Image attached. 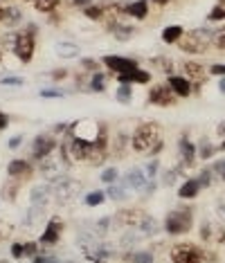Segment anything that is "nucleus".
I'll use <instances>...</instances> for the list:
<instances>
[{"instance_id": "14", "label": "nucleus", "mask_w": 225, "mask_h": 263, "mask_svg": "<svg viewBox=\"0 0 225 263\" xmlns=\"http://www.w3.org/2000/svg\"><path fill=\"white\" fill-rule=\"evenodd\" d=\"M178 148H180V155H182V160H185V164H187V167H192L194 160H196V155H198V148L194 146V142H189L187 137H180Z\"/></svg>"}, {"instance_id": "41", "label": "nucleus", "mask_w": 225, "mask_h": 263, "mask_svg": "<svg viewBox=\"0 0 225 263\" xmlns=\"http://www.w3.org/2000/svg\"><path fill=\"white\" fill-rule=\"evenodd\" d=\"M7 124H9V117H7L5 113H0V131H2V128H5Z\"/></svg>"}, {"instance_id": "30", "label": "nucleus", "mask_w": 225, "mask_h": 263, "mask_svg": "<svg viewBox=\"0 0 225 263\" xmlns=\"http://www.w3.org/2000/svg\"><path fill=\"white\" fill-rule=\"evenodd\" d=\"M115 36L122 38V41H126V38L133 36V27L129 25H122V27H115Z\"/></svg>"}, {"instance_id": "18", "label": "nucleus", "mask_w": 225, "mask_h": 263, "mask_svg": "<svg viewBox=\"0 0 225 263\" xmlns=\"http://www.w3.org/2000/svg\"><path fill=\"white\" fill-rule=\"evenodd\" d=\"M182 34H185V29H182L180 25H169L162 29V41H165L167 45H173V43H178L182 38Z\"/></svg>"}, {"instance_id": "8", "label": "nucleus", "mask_w": 225, "mask_h": 263, "mask_svg": "<svg viewBox=\"0 0 225 263\" xmlns=\"http://www.w3.org/2000/svg\"><path fill=\"white\" fill-rule=\"evenodd\" d=\"M104 65H106L108 70H112V72H117V74L138 70V61H133V58H129V57H115V54L104 57Z\"/></svg>"}, {"instance_id": "13", "label": "nucleus", "mask_w": 225, "mask_h": 263, "mask_svg": "<svg viewBox=\"0 0 225 263\" xmlns=\"http://www.w3.org/2000/svg\"><path fill=\"white\" fill-rule=\"evenodd\" d=\"M59 238H61V221L59 218H52L48 230H45L43 236H41V243H43V245H48V243L54 245V243H59Z\"/></svg>"}, {"instance_id": "43", "label": "nucleus", "mask_w": 225, "mask_h": 263, "mask_svg": "<svg viewBox=\"0 0 225 263\" xmlns=\"http://www.w3.org/2000/svg\"><path fill=\"white\" fill-rule=\"evenodd\" d=\"M90 2V0H72V5H77V7H84L86 9V5Z\"/></svg>"}, {"instance_id": "22", "label": "nucleus", "mask_w": 225, "mask_h": 263, "mask_svg": "<svg viewBox=\"0 0 225 263\" xmlns=\"http://www.w3.org/2000/svg\"><path fill=\"white\" fill-rule=\"evenodd\" d=\"M126 261L129 263H153V254L151 252H133V254H126Z\"/></svg>"}, {"instance_id": "38", "label": "nucleus", "mask_w": 225, "mask_h": 263, "mask_svg": "<svg viewBox=\"0 0 225 263\" xmlns=\"http://www.w3.org/2000/svg\"><path fill=\"white\" fill-rule=\"evenodd\" d=\"M84 68H88V70H97L99 65H97V61H92V58H84Z\"/></svg>"}, {"instance_id": "39", "label": "nucleus", "mask_w": 225, "mask_h": 263, "mask_svg": "<svg viewBox=\"0 0 225 263\" xmlns=\"http://www.w3.org/2000/svg\"><path fill=\"white\" fill-rule=\"evenodd\" d=\"M41 95H43V97H61L63 92H61V90H43Z\"/></svg>"}, {"instance_id": "35", "label": "nucleus", "mask_w": 225, "mask_h": 263, "mask_svg": "<svg viewBox=\"0 0 225 263\" xmlns=\"http://www.w3.org/2000/svg\"><path fill=\"white\" fill-rule=\"evenodd\" d=\"M23 79L21 77H7V79H2V86H21Z\"/></svg>"}, {"instance_id": "21", "label": "nucleus", "mask_w": 225, "mask_h": 263, "mask_svg": "<svg viewBox=\"0 0 225 263\" xmlns=\"http://www.w3.org/2000/svg\"><path fill=\"white\" fill-rule=\"evenodd\" d=\"M126 182H129L131 187H135V189H142V187H144V175H142V171L133 169V171H129V175H126Z\"/></svg>"}, {"instance_id": "47", "label": "nucleus", "mask_w": 225, "mask_h": 263, "mask_svg": "<svg viewBox=\"0 0 225 263\" xmlns=\"http://www.w3.org/2000/svg\"><path fill=\"white\" fill-rule=\"evenodd\" d=\"M219 90H221V92H223V95H225V77H223V79H221V84H219Z\"/></svg>"}, {"instance_id": "15", "label": "nucleus", "mask_w": 225, "mask_h": 263, "mask_svg": "<svg viewBox=\"0 0 225 263\" xmlns=\"http://www.w3.org/2000/svg\"><path fill=\"white\" fill-rule=\"evenodd\" d=\"M124 14H129V16L142 21V18L149 16V2H146V0H135V2H131V5L124 7Z\"/></svg>"}, {"instance_id": "17", "label": "nucleus", "mask_w": 225, "mask_h": 263, "mask_svg": "<svg viewBox=\"0 0 225 263\" xmlns=\"http://www.w3.org/2000/svg\"><path fill=\"white\" fill-rule=\"evenodd\" d=\"M200 189H203V187H200V182L198 180H187V182L182 184L180 189H178V196H180L182 200H189V198H196V196L200 194Z\"/></svg>"}, {"instance_id": "45", "label": "nucleus", "mask_w": 225, "mask_h": 263, "mask_svg": "<svg viewBox=\"0 0 225 263\" xmlns=\"http://www.w3.org/2000/svg\"><path fill=\"white\" fill-rule=\"evenodd\" d=\"M219 137H223V140H225V121L219 126Z\"/></svg>"}, {"instance_id": "12", "label": "nucleus", "mask_w": 225, "mask_h": 263, "mask_svg": "<svg viewBox=\"0 0 225 263\" xmlns=\"http://www.w3.org/2000/svg\"><path fill=\"white\" fill-rule=\"evenodd\" d=\"M117 81L119 84H149L151 81V72L146 70H131V72H124V74H117Z\"/></svg>"}, {"instance_id": "34", "label": "nucleus", "mask_w": 225, "mask_h": 263, "mask_svg": "<svg viewBox=\"0 0 225 263\" xmlns=\"http://www.w3.org/2000/svg\"><path fill=\"white\" fill-rule=\"evenodd\" d=\"M23 254H25V245H23V243H14V245H11V257L21 259Z\"/></svg>"}, {"instance_id": "42", "label": "nucleus", "mask_w": 225, "mask_h": 263, "mask_svg": "<svg viewBox=\"0 0 225 263\" xmlns=\"http://www.w3.org/2000/svg\"><path fill=\"white\" fill-rule=\"evenodd\" d=\"M156 171H158V162H151L149 164V175H151V178L156 175Z\"/></svg>"}, {"instance_id": "16", "label": "nucleus", "mask_w": 225, "mask_h": 263, "mask_svg": "<svg viewBox=\"0 0 225 263\" xmlns=\"http://www.w3.org/2000/svg\"><path fill=\"white\" fill-rule=\"evenodd\" d=\"M7 174H9L11 178H23V175L32 174V167H29L27 160H11L9 167H7Z\"/></svg>"}, {"instance_id": "51", "label": "nucleus", "mask_w": 225, "mask_h": 263, "mask_svg": "<svg viewBox=\"0 0 225 263\" xmlns=\"http://www.w3.org/2000/svg\"><path fill=\"white\" fill-rule=\"evenodd\" d=\"M221 148H223V151H225V140H223V144H221Z\"/></svg>"}, {"instance_id": "4", "label": "nucleus", "mask_w": 225, "mask_h": 263, "mask_svg": "<svg viewBox=\"0 0 225 263\" xmlns=\"http://www.w3.org/2000/svg\"><path fill=\"white\" fill-rule=\"evenodd\" d=\"M169 257L173 263H205V254L198 245L194 243H176L169 250Z\"/></svg>"}, {"instance_id": "6", "label": "nucleus", "mask_w": 225, "mask_h": 263, "mask_svg": "<svg viewBox=\"0 0 225 263\" xmlns=\"http://www.w3.org/2000/svg\"><path fill=\"white\" fill-rule=\"evenodd\" d=\"M102 124H97V121H90V119H81L77 124H72V135L75 140H84V142H95L99 133H102Z\"/></svg>"}, {"instance_id": "19", "label": "nucleus", "mask_w": 225, "mask_h": 263, "mask_svg": "<svg viewBox=\"0 0 225 263\" xmlns=\"http://www.w3.org/2000/svg\"><path fill=\"white\" fill-rule=\"evenodd\" d=\"M119 221H122L126 227H135V225H140V223L144 221V214H142V211H138V209L122 211V214H119Z\"/></svg>"}, {"instance_id": "48", "label": "nucleus", "mask_w": 225, "mask_h": 263, "mask_svg": "<svg viewBox=\"0 0 225 263\" xmlns=\"http://www.w3.org/2000/svg\"><path fill=\"white\" fill-rule=\"evenodd\" d=\"M221 178H223V180H225V164H223V174H221Z\"/></svg>"}, {"instance_id": "11", "label": "nucleus", "mask_w": 225, "mask_h": 263, "mask_svg": "<svg viewBox=\"0 0 225 263\" xmlns=\"http://www.w3.org/2000/svg\"><path fill=\"white\" fill-rule=\"evenodd\" d=\"M167 84L171 86V90L176 92V97H182V99L192 95V90H194V84H192V81H189L187 77H178V74H171Z\"/></svg>"}, {"instance_id": "33", "label": "nucleus", "mask_w": 225, "mask_h": 263, "mask_svg": "<svg viewBox=\"0 0 225 263\" xmlns=\"http://www.w3.org/2000/svg\"><path fill=\"white\" fill-rule=\"evenodd\" d=\"M209 74H214V77H225V63L209 65Z\"/></svg>"}, {"instance_id": "2", "label": "nucleus", "mask_w": 225, "mask_h": 263, "mask_svg": "<svg viewBox=\"0 0 225 263\" xmlns=\"http://www.w3.org/2000/svg\"><path fill=\"white\" fill-rule=\"evenodd\" d=\"M194 225V209L192 207H176L173 211H169L165 218V232L171 236H180L187 234Z\"/></svg>"}, {"instance_id": "52", "label": "nucleus", "mask_w": 225, "mask_h": 263, "mask_svg": "<svg viewBox=\"0 0 225 263\" xmlns=\"http://www.w3.org/2000/svg\"><path fill=\"white\" fill-rule=\"evenodd\" d=\"M0 263H5V261H0Z\"/></svg>"}, {"instance_id": "49", "label": "nucleus", "mask_w": 225, "mask_h": 263, "mask_svg": "<svg viewBox=\"0 0 225 263\" xmlns=\"http://www.w3.org/2000/svg\"><path fill=\"white\" fill-rule=\"evenodd\" d=\"M219 5H221V7H225V0H219Z\"/></svg>"}, {"instance_id": "26", "label": "nucleus", "mask_w": 225, "mask_h": 263, "mask_svg": "<svg viewBox=\"0 0 225 263\" xmlns=\"http://www.w3.org/2000/svg\"><path fill=\"white\" fill-rule=\"evenodd\" d=\"M212 43H214L216 50L225 52V27H221L219 32H214V36H212Z\"/></svg>"}, {"instance_id": "50", "label": "nucleus", "mask_w": 225, "mask_h": 263, "mask_svg": "<svg viewBox=\"0 0 225 263\" xmlns=\"http://www.w3.org/2000/svg\"><path fill=\"white\" fill-rule=\"evenodd\" d=\"M2 16H5V11H2V7H0V18H2Z\"/></svg>"}, {"instance_id": "9", "label": "nucleus", "mask_w": 225, "mask_h": 263, "mask_svg": "<svg viewBox=\"0 0 225 263\" xmlns=\"http://www.w3.org/2000/svg\"><path fill=\"white\" fill-rule=\"evenodd\" d=\"M54 146H56V140H54L52 135H38L36 140H34V144H32L34 158H38V160L48 158L50 153H52Z\"/></svg>"}, {"instance_id": "27", "label": "nucleus", "mask_w": 225, "mask_h": 263, "mask_svg": "<svg viewBox=\"0 0 225 263\" xmlns=\"http://www.w3.org/2000/svg\"><path fill=\"white\" fill-rule=\"evenodd\" d=\"M95 92H102V90H106V77H104L102 72H95V77H92V86H90Z\"/></svg>"}, {"instance_id": "46", "label": "nucleus", "mask_w": 225, "mask_h": 263, "mask_svg": "<svg viewBox=\"0 0 225 263\" xmlns=\"http://www.w3.org/2000/svg\"><path fill=\"white\" fill-rule=\"evenodd\" d=\"M153 2H156V5H169V2H171V0H153Z\"/></svg>"}, {"instance_id": "10", "label": "nucleus", "mask_w": 225, "mask_h": 263, "mask_svg": "<svg viewBox=\"0 0 225 263\" xmlns=\"http://www.w3.org/2000/svg\"><path fill=\"white\" fill-rule=\"evenodd\" d=\"M182 70H185V77H187L192 84H203L207 72H209V70H205V65L198 63V61H185V63H182Z\"/></svg>"}, {"instance_id": "37", "label": "nucleus", "mask_w": 225, "mask_h": 263, "mask_svg": "<svg viewBox=\"0 0 225 263\" xmlns=\"http://www.w3.org/2000/svg\"><path fill=\"white\" fill-rule=\"evenodd\" d=\"M108 196H111V198H115V200H122L124 198L122 189H117V187H111V189H108Z\"/></svg>"}, {"instance_id": "1", "label": "nucleus", "mask_w": 225, "mask_h": 263, "mask_svg": "<svg viewBox=\"0 0 225 263\" xmlns=\"http://www.w3.org/2000/svg\"><path fill=\"white\" fill-rule=\"evenodd\" d=\"M131 146L135 153H151L156 155L162 148V128L156 121H144L135 128L133 137H131Z\"/></svg>"}, {"instance_id": "24", "label": "nucleus", "mask_w": 225, "mask_h": 263, "mask_svg": "<svg viewBox=\"0 0 225 263\" xmlns=\"http://www.w3.org/2000/svg\"><path fill=\"white\" fill-rule=\"evenodd\" d=\"M104 200H106V194H104V191H92V194L86 196V205L88 207H97V205H102Z\"/></svg>"}, {"instance_id": "20", "label": "nucleus", "mask_w": 225, "mask_h": 263, "mask_svg": "<svg viewBox=\"0 0 225 263\" xmlns=\"http://www.w3.org/2000/svg\"><path fill=\"white\" fill-rule=\"evenodd\" d=\"M151 63L156 65V68L160 70V72H167L169 77L173 74V68H176V63H173V61H171L169 57H156L153 61H151Z\"/></svg>"}, {"instance_id": "44", "label": "nucleus", "mask_w": 225, "mask_h": 263, "mask_svg": "<svg viewBox=\"0 0 225 263\" xmlns=\"http://www.w3.org/2000/svg\"><path fill=\"white\" fill-rule=\"evenodd\" d=\"M18 144H21V137H16V140H9V146H11V148H16Z\"/></svg>"}, {"instance_id": "40", "label": "nucleus", "mask_w": 225, "mask_h": 263, "mask_svg": "<svg viewBox=\"0 0 225 263\" xmlns=\"http://www.w3.org/2000/svg\"><path fill=\"white\" fill-rule=\"evenodd\" d=\"M25 245V254H36V243H23Z\"/></svg>"}, {"instance_id": "36", "label": "nucleus", "mask_w": 225, "mask_h": 263, "mask_svg": "<svg viewBox=\"0 0 225 263\" xmlns=\"http://www.w3.org/2000/svg\"><path fill=\"white\" fill-rule=\"evenodd\" d=\"M209 175H212V171H203V174H200V178H198L200 187H209V182H212V180H209Z\"/></svg>"}, {"instance_id": "29", "label": "nucleus", "mask_w": 225, "mask_h": 263, "mask_svg": "<svg viewBox=\"0 0 225 263\" xmlns=\"http://www.w3.org/2000/svg\"><path fill=\"white\" fill-rule=\"evenodd\" d=\"M209 21L212 23H216V21H225V7H221V5H216L214 9L209 11Z\"/></svg>"}, {"instance_id": "25", "label": "nucleus", "mask_w": 225, "mask_h": 263, "mask_svg": "<svg viewBox=\"0 0 225 263\" xmlns=\"http://www.w3.org/2000/svg\"><path fill=\"white\" fill-rule=\"evenodd\" d=\"M214 153H216V146H214V144H209L207 140H205V142L200 144V148H198V155H200V158H203V160H209V158H212V155H214Z\"/></svg>"}, {"instance_id": "32", "label": "nucleus", "mask_w": 225, "mask_h": 263, "mask_svg": "<svg viewBox=\"0 0 225 263\" xmlns=\"http://www.w3.org/2000/svg\"><path fill=\"white\" fill-rule=\"evenodd\" d=\"M84 14H86L88 18H92V21H99V18L104 16V9H102V7H86V9H84Z\"/></svg>"}, {"instance_id": "5", "label": "nucleus", "mask_w": 225, "mask_h": 263, "mask_svg": "<svg viewBox=\"0 0 225 263\" xmlns=\"http://www.w3.org/2000/svg\"><path fill=\"white\" fill-rule=\"evenodd\" d=\"M34 29L36 27H27V29H23V32L16 34V41H14V52H16V57L21 58L23 63H29L34 58Z\"/></svg>"}, {"instance_id": "31", "label": "nucleus", "mask_w": 225, "mask_h": 263, "mask_svg": "<svg viewBox=\"0 0 225 263\" xmlns=\"http://www.w3.org/2000/svg\"><path fill=\"white\" fill-rule=\"evenodd\" d=\"M117 175H119V174H117V169H115V167H108V169H104L102 180L111 184V182H115V180H117Z\"/></svg>"}, {"instance_id": "23", "label": "nucleus", "mask_w": 225, "mask_h": 263, "mask_svg": "<svg viewBox=\"0 0 225 263\" xmlns=\"http://www.w3.org/2000/svg\"><path fill=\"white\" fill-rule=\"evenodd\" d=\"M61 0H34V7H36L38 11H52L59 7Z\"/></svg>"}, {"instance_id": "3", "label": "nucleus", "mask_w": 225, "mask_h": 263, "mask_svg": "<svg viewBox=\"0 0 225 263\" xmlns=\"http://www.w3.org/2000/svg\"><path fill=\"white\" fill-rule=\"evenodd\" d=\"M212 36H214V32H205V27H200V29H194V32H185L176 45L187 54H203L212 43Z\"/></svg>"}, {"instance_id": "28", "label": "nucleus", "mask_w": 225, "mask_h": 263, "mask_svg": "<svg viewBox=\"0 0 225 263\" xmlns=\"http://www.w3.org/2000/svg\"><path fill=\"white\" fill-rule=\"evenodd\" d=\"M117 99L122 101V104H129V101H131V86H129V84H119V88H117Z\"/></svg>"}, {"instance_id": "7", "label": "nucleus", "mask_w": 225, "mask_h": 263, "mask_svg": "<svg viewBox=\"0 0 225 263\" xmlns=\"http://www.w3.org/2000/svg\"><path fill=\"white\" fill-rule=\"evenodd\" d=\"M149 104L151 106H162V108L173 106L176 104V92L171 90L169 84H158L149 90Z\"/></svg>"}]
</instances>
